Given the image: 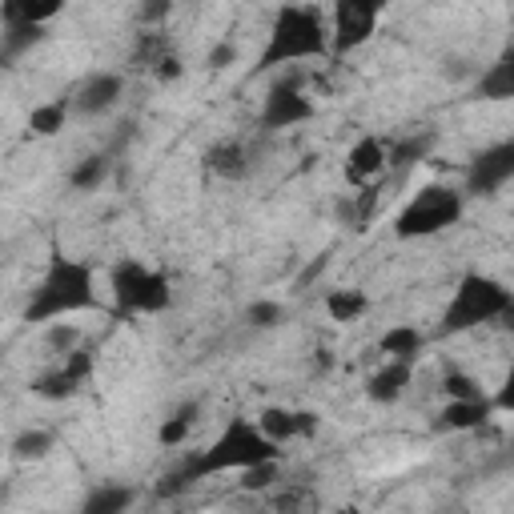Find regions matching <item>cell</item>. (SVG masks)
Listing matches in <instances>:
<instances>
[{"label": "cell", "instance_id": "e575fe53", "mask_svg": "<svg viewBox=\"0 0 514 514\" xmlns=\"http://www.w3.org/2000/svg\"><path fill=\"white\" fill-rule=\"evenodd\" d=\"M298 506H302V494H298V490L274 498V510H278V514H298Z\"/></svg>", "mask_w": 514, "mask_h": 514}, {"label": "cell", "instance_id": "44dd1931", "mask_svg": "<svg viewBox=\"0 0 514 514\" xmlns=\"http://www.w3.org/2000/svg\"><path fill=\"white\" fill-rule=\"evenodd\" d=\"M109 169H113V157L109 153H89L81 157L73 169H69V185L77 193H97L105 181H109Z\"/></svg>", "mask_w": 514, "mask_h": 514}, {"label": "cell", "instance_id": "9a60e30c", "mask_svg": "<svg viewBox=\"0 0 514 514\" xmlns=\"http://www.w3.org/2000/svg\"><path fill=\"white\" fill-rule=\"evenodd\" d=\"M205 169L221 181H241L249 173V153L241 141H217L205 149Z\"/></svg>", "mask_w": 514, "mask_h": 514}, {"label": "cell", "instance_id": "83f0119b", "mask_svg": "<svg viewBox=\"0 0 514 514\" xmlns=\"http://www.w3.org/2000/svg\"><path fill=\"white\" fill-rule=\"evenodd\" d=\"M245 322H249L253 330H278V326L286 322V310H282V302H270V298H262V302H249V310H245Z\"/></svg>", "mask_w": 514, "mask_h": 514}, {"label": "cell", "instance_id": "52a82bcc", "mask_svg": "<svg viewBox=\"0 0 514 514\" xmlns=\"http://www.w3.org/2000/svg\"><path fill=\"white\" fill-rule=\"evenodd\" d=\"M382 21V5L378 0H338L334 5V25H330V53L346 57L354 49H362Z\"/></svg>", "mask_w": 514, "mask_h": 514}, {"label": "cell", "instance_id": "277c9868", "mask_svg": "<svg viewBox=\"0 0 514 514\" xmlns=\"http://www.w3.org/2000/svg\"><path fill=\"white\" fill-rule=\"evenodd\" d=\"M510 306H514V294L486 278V274H466L442 314V334H466L482 322H494V318H510Z\"/></svg>", "mask_w": 514, "mask_h": 514}, {"label": "cell", "instance_id": "836d02e7", "mask_svg": "<svg viewBox=\"0 0 514 514\" xmlns=\"http://www.w3.org/2000/svg\"><path fill=\"white\" fill-rule=\"evenodd\" d=\"M169 13H173L169 0H149V5H141V21H145V25H161Z\"/></svg>", "mask_w": 514, "mask_h": 514}, {"label": "cell", "instance_id": "6da1fadb", "mask_svg": "<svg viewBox=\"0 0 514 514\" xmlns=\"http://www.w3.org/2000/svg\"><path fill=\"white\" fill-rule=\"evenodd\" d=\"M262 462H282V446H274L249 418H233L205 450L189 454L173 474H165V478L157 482V494H161V498H173V494L189 490L193 482H201V478H209V474L249 470V466H262Z\"/></svg>", "mask_w": 514, "mask_h": 514}, {"label": "cell", "instance_id": "4dcf8cb0", "mask_svg": "<svg viewBox=\"0 0 514 514\" xmlns=\"http://www.w3.org/2000/svg\"><path fill=\"white\" fill-rule=\"evenodd\" d=\"M270 482H278V462H262V466H249L241 470V490H270Z\"/></svg>", "mask_w": 514, "mask_h": 514}, {"label": "cell", "instance_id": "3957f363", "mask_svg": "<svg viewBox=\"0 0 514 514\" xmlns=\"http://www.w3.org/2000/svg\"><path fill=\"white\" fill-rule=\"evenodd\" d=\"M326 53H330V29L322 13L310 5H286L274 17L270 45L262 61H257V69H282V65H298L310 57H326Z\"/></svg>", "mask_w": 514, "mask_h": 514}, {"label": "cell", "instance_id": "f1b7e54d", "mask_svg": "<svg viewBox=\"0 0 514 514\" xmlns=\"http://www.w3.org/2000/svg\"><path fill=\"white\" fill-rule=\"evenodd\" d=\"M45 346H49L53 354H73V350L81 346V326H73V322H49Z\"/></svg>", "mask_w": 514, "mask_h": 514}, {"label": "cell", "instance_id": "ac0fdd59", "mask_svg": "<svg viewBox=\"0 0 514 514\" xmlns=\"http://www.w3.org/2000/svg\"><path fill=\"white\" fill-rule=\"evenodd\" d=\"M434 145H438V133H430V129H426V133H410V137H402V141H394V145L386 149V165L398 169V173H406V169L422 165Z\"/></svg>", "mask_w": 514, "mask_h": 514}, {"label": "cell", "instance_id": "484cf974", "mask_svg": "<svg viewBox=\"0 0 514 514\" xmlns=\"http://www.w3.org/2000/svg\"><path fill=\"white\" fill-rule=\"evenodd\" d=\"M77 390H81V382H73L65 370L41 374V378L33 382V394H41V398H49V402H69V398H77Z\"/></svg>", "mask_w": 514, "mask_h": 514}, {"label": "cell", "instance_id": "d6986e66", "mask_svg": "<svg viewBox=\"0 0 514 514\" xmlns=\"http://www.w3.org/2000/svg\"><path fill=\"white\" fill-rule=\"evenodd\" d=\"M45 37H49L45 25H29V21L0 25V61H17V57L29 53L33 45H41Z\"/></svg>", "mask_w": 514, "mask_h": 514}, {"label": "cell", "instance_id": "8992f818", "mask_svg": "<svg viewBox=\"0 0 514 514\" xmlns=\"http://www.w3.org/2000/svg\"><path fill=\"white\" fill-rule=\"evenodd\" d=\"M458 217H462V193L450 189V185H426L394 217V233L402 241H410V237H434V233L458 225Z\"/></svg>", "mask_w": 514, "mask_h": 514}, {"label": "cell", "instance_id": "7402d4cb", "mask_svg": "<svg viewBox=\"0 0 514 514\" xmlns=\"http://www.w3.org/2000/svg\"><path fill=\"white\" fill-rule=\"evenodd\" d=\"M197 418H201V402H185V406H177V414H169V418L161 422L157 442H161V446H181V442L193 434Z\"/></svg>", "mask_w": 514, "mask_h": 514}, {"label": "cell", "instance_id": "d590c367", "mask_svg": "<svg viewBox=\"0 0 514 514\" xmlns=\"http://www.w3.org/2000/svg\"><path fill=\"white\" fill-rule=\"evenodd\" d=\"M318 370H334V354L330 350H318Z\"/></svg>", "mask_w": 514, "mask_h": 514}, {"label": "cell", "instance_id": "8d00e7d4", "mask_svg": "<svg viewBox=\"0 0 514 514\" xmlns=\"http://www.w3.org/2000/svg\"><path fill=\"white\" fill-rule=\"evenodd\" d=\"M9 502V486H0V506H5Z\"/></svg>", "mask_w": 514, "mask_h": 514}, {"label": "cell", "instance_id": "ffe728a7", "mask_svg": "<svg viewBox=\"0 0 514 514\" xmlns=\"http://www.w3.org/2000/svg\"><path fill=\"white\" fill-rule=\"evenodd\" d=\"M478 97H482V101H510V97H514V53H510V49L482 73Z\"/></svg>", "mask_w": 514, "mask_h": 514}, {"label": "cell", "instance_id": "4fadbf2b", "mask_svg": "<svg viewBox=\"0 0 514 514\" xmlns=\"http://www.w3.org/2000/svg\"><path fill=\"white\" fill-rule=\"evenodd\" d=\"M133 502H137L133 482H101V486L89 490V498L81 502L77 514H129Z\"/></svg>", "mask_w": 514, "mask_h": 514}, {"label": "cell", "instance_id": "f546056e", "mask_svg": "<svg viewBox=\"0 0 514 514\" xmlns=\"http://www.w3.org/2000/svg\"><path fill=\"white\" fill-rule=\"evenodd\" d=\"M61 370H65V374H69L73 382H81V386H85V382L93 378V370H97V354H93V350H81V346H77L73 354H65V366H61Z\"/></svg>", "mask_w": 514, "mask_h": 514}, {"label": "cell", "instance_id": "7a4b0ae2", "mask_svg": "<svg viewBox=\"0 0 514 514\" xmlns=\"http://www.w3.org/2000/svg\"><path fill=\"white\" fill-rule=\"evenodd\" d=\"M97 290H93V266L77 262V257H53L41 286L33 290V302L25 306V322H57L77 310H93Z\"/></svg>", "mask_w": 514, "mask_h": 514}, {"label": "cell", "instance_id": "8fae6325", "mask_svg": "<svg viewBox=\"0 0 514 514\" xmlns=\"http://www.w3.org/2000/svg\"><path fill=\"white\" fill-rule=\"evenodd\" d=\"M121 97H125V77H121V73H93V77L77 89L73 109L85 113V117H101V113L117 109Z\"/></svg>", "mask_w": 514, "mask_h": 514}, {"label": "cell", "instance_id": "30bf717a", "mask_svg": "<svg viewBox=\"0 0 514 514\" xmlns=\"http://www.w3.org/2000/svg\"><path fill=\"white\" fill-rule=\"evenodd\" d=\"M274 446H286L294 438H314L318 434V414L314 410H286V406H266L253 422Z\"/></svg>", "mask_w": 514, "mask_h": 514}, {"label": "cell", "instance_id": "4316f807", "mask_svg": "<svg viewBox=\"0 0 514 514\" xmlns=\"http://www.w3.org/2000/svg\"><path fill=\"white\" fill-rule=\"evenodd\" d=\"M442 394H446L450 402H474V398H486V390L478 386V378H470V374H462V370H450V374L442 378Z\"/></svg>", "mask_w": 514, "mask_h": 514}, {"label": "cell", "instance_id": "ba28073f", "mask_svg": "<svg viewBox=\"0 0 514 514\" xmlns=\"http://www.w3.org/2000/svg\"><path fill=\"white\" fill-rule=\"evenodd\" d=\"M314 117V101L302 93V73L290 69L282 81H274V89L266 93V105H262V129L266 133H278V129H294L302 121Z\"/></svg>", "mask_w": 514, "mask_h": 514}, {"label": "cell", "instance_id": "74e56055", "mask_svg": "<svg viewBox=\"0 0 514 514\" xmlns=\"http://www.w3.org/2000/svg\"><path fill=\"white\" fill-rule=\"evenodd\" d=\"M342 514H350V510H342Z\"/></svg>", "mask_w": 514, "mask_h": 514}, {"label": "cell", "instance_id": "1f68e13d", "mask_svg": "<svg viewBox=\"0 0 514 514\" xmlns=\"http://www.w3.org/2000/svg\"><path fill=\"white\" fill-rule=\"evenodd\" d=\"M153 77H157L161 85H169V81H181V77H185V65H181V57H177V53H165L161 61H153Z\"/></svg>", "mask_w": 514, "mask_h": 514}, {"label": "cell", "instance_id": "7c38bea8", "mask_svg": "<svg viewBox=\"0 0 514 514\" xmlns=\"http://www.w3.org/2000/svg\"><path fill=\"white\" fill-rule=\"evenodd\" d=\"M410 378H414V366H406V362H386L382 370H374V374L366 378V394H370V402L390 406V402H398V398L406 394Z\"/></svg>", "mask_w": 514, "mask_h": 514}, {"label": "cell", "instance_id": "d4e9b609", "mask_svg": "<svg viewBox=\"0 0 514 514\" xmlns=\"http://www.w3.org/2000/svg\"><path fill=\"white\" fill-rule=\"evenodd\" d=\"M49 450H53V434L49 430H21L13 438V458L17 462H41V458H49Z\"/></svg>", "mask_w": 514, "mask_h": 514}, {"label": "cell", "instance_id": "cb8c5ba5", "mask_svg": "<svg viewBox=\"0 0 514 514\" xmlns=\"http://www.w3.org/2000/svg\"><path fill=\"white\" fill-rule=\"evenodd\" d=\"M69 121V101H45L29 113V133L33 137H57Z\"/></svg>", "mask_w": 514, "mask_h": 514}, {"label": "cell", "instance_id": "5bb4252c", "mask_svg": "<svg viewBox=\"0 0 514 514\" xmlns=\"http://www.w3.org/2000/svg\"><path fill=\"white\" fill-rule=\"evenodd\" d=\"M382 169H386V145H382L378 137H362V141L350 149V157H346V177H350L354 185H366V181L382 177Z\"/></svg>", "mask_w": 514, "mask_h": 514}, {"label": "cell", "instance_id": "e0dca14e", "mask_svg": "<svg viewBox=\"0 0 514 514\" xmlns=\"http://www.w3.org/2000/svg\"><path fill=\"white\" fill-rule=\"evenodd\" d=\"M422 346H426V334H422L418 326H390V330L378 338V350H382L390 362H406V366L418 362Z\"/></svg>", "mask_w": 514, "mask_h": 514}, {"label": "cell", "instance_id": "d6a6232c", "mask_svg": "<svg viewBox=\"0 0 514 514\" xmlns=\"http://www.w3.org/2000/svg\"><path fill=\"white\" fill-rule=\"evenodd\" d=\"M237 61V45H229V41H217L213 49H209V57H205V65L213 69V73H221V69H229Z\"/></svg>", "mask_w": 514, "mask_h": 514}, {"label": "cell", "instance_id": "9c48e42d", "mask_svg": "<svg viewBox=\"0 0 514 514\" xmlns=\"http://www.w3.org/2000/svg\"><path fill=\"white\" fill-rule=\"evenodd\" d=\"M510 177H514V141H498V145L482 149V153L466 165V193L490 197V193H498Z\"/></svg>", "mask_w": 514, "mask_h": 514}, {"label": "cell", "instance_id": "2e32d148", "mask_svg": "<svg viewBox=\"0 0 514 514\" xmlns=\"http://www.w3.org/2000/svg\"><path fill=\"white\" fill-rule=\"evenodd\" d=\"M494 418V398H474V402H446V410L438 414L442 430H482Z\"/></svg>", "mask_w": 514, "mask_h": 514}, {"label": "cell", "instance_id": "5b68a950", "mask_svg": "<svg viewBox=\"0 0 514 514\" xmlns=\"http://www.w3.org/2000/svg\"><path fill=\"white\" fill-rule=\"evenodd\" d=\"M109 286H113V306L121 318H133V314H165L173 306V290H169V278L141 266L137 257H125V262L113 266L109 274Z\"/></svg>", "mask_w": 514, "mask_h": 514}, {"label": "cell", "instance_id": "f35d334b", "mask_svg": "<svg viewBox=\"0 0 514 514\" xmlns=\"http://www.w3.org/2000/svg\"><path fill=\"white\" fill-rule=\"evenodd\" d=\"M177 514H181V510H177Z\"/></svg>", "mask_w": 514, "mask_h": 514}, {"label": "cell", "instance_id": "603a6c76", "mask_svg": "<svg viewBox=\"0 0 514 514\" xmlns=\"http://www.w3.org/2000/svg\"><path fill=\"white\" fill-rule=\"evenodd\" d=\"M370 310V298L362 294V290H330L326 294V314L334 318V322H358L362 314Z\"/></svg>", "mask_w": 514, "mask_h": 514}]
</instances>
